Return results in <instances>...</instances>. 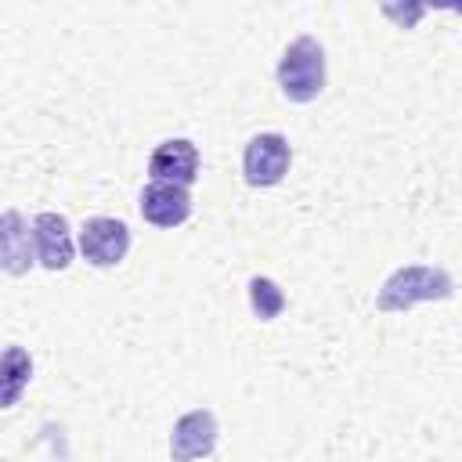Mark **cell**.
<instances>
[{"instance_id": "obj_1", "label": "cell", "mask_w": 462, "mask_h": 462, "mask_svg": "<svg viewBox=\"0 0 462 462\" xmlns=\"http://www.w3.org/2000/svg\"><path fill=\"white\" fill-rule=\"evenodd\" d=\"M455 292V278L444 267H426V263H408L397 267L375 296V307L386 314H401L411 310L415 303H430V300H448Z\"/></svg>"}, {"instance_id": "obj_2", "label": "cell", "mask_w": 462, "mask_h": 462, "mask_svg": "<svg viewBox=\"0 0 462 462\" xmlns=\"http://www.w3.org/2000/svg\"><path fill=\"white\" fill-rule=\"evenodd\" d=\"M278 87L289 101L310 105L325 90V47L314 36H296L278 58Z\"/></svg>"}, {"instance_id": "obj_3", "label": "cell", "mask_w": 462, "mask_h": 462, "mask_svg": "<svg viewBox=\"0 0 462 462\" xmlns=\"http://www.w3.org/2000/svg\"><path fill=\"white\" fill-rule=\"evenodd\" d=\"M289 162H292V148H289V137L278 134V130L256 134L242 148V177H245L249 188L282 184L285 173H289Z\"/></svg>"}, {"instance_id": "obj_4", "label": "cell", "mask_w": 462, "mask_h": 462, "mask_svg": "<svg viewBox=\"0 0 462 462\" xmlns=\"http://www.w3.org/2000/svg\"><path fill=\"white\" fill-rule=\"evenodd\" d=\"M79 253L94 267H116L130 253V227L116 217H90L79 227Z\"/></svg>"}, {"instance_id": "obj_5", "label": "cell", "mask_w": 462, "mask_h": 462, "mask_svg": "<svg viewBox=\"0 0 462 462\" xmlns=\"http://www.w3.org/2000/svg\"><path fill=\"white\" fill-rule=\"evenodd\" d=\"M217 437H220V426H217V415H213L209 408L184 411V415L173 422V430H170V458H173V462L206 458V455H213Z\"/></svg>"}, {"instance_id": "obj_6", "label": "cell", "mask_w": 462, "mask_h": 462, "mask_svg": "<svg viewBox=\"0 0 462 462\" xmlns=\"http://www.w3.org/2000/svg\"><path fill=\"white\" fill-rule=\"evenodd\" d=\"M199 148L188 141V137H170V141H159L152 159H148V177L152 180H162V184H177V188H191L199 180Z\"/></svg>"}, {"instance_id": "obj_7", "label": "cell", "mask_w": 462, "mask_h": 462, "mask_svg": "<svg viewBox=\"0 0 462 462\" xmlns=\"http://www.w3.org/2000/svg\"><path fill=\"white\" fill-rule=\"evenodd\" d=\"M32 253H36V263L47 267V271H65L72 263V231H69V220L54 209H43L32 217Z\"/></svg>"}, {"instance_id": "obj_8", "label": "cell", "mask_w": 462, "mask_h": 462, "mask_svg": "<svg viewBox=\"0 0 462 462\" xmlns=\"http://www.w3.org/2000/svg\"><path fill=\"white\" fill-rule=\"evenodd\" d=\"M141 217L152 224V227H180L188 217H191V191L188 188H177V184H162V180H148L144 191H141V202H137Z\"/></svg>"}, {"instance_id": "obj_9", "label": "cell", "mask_w": 462, "mask_h": 462, "mask_svg": "<svg viewBox=\"0 0 462 462\" xmlns=\"http://www.w3.org/2000/svg\"><path fill=\"white\" fill-rule=\"evenodd\" d=\"M32 267H36L32 231H29V224L18 209H4L0 213V271L22 278Z\"/></svg>"}, {"instance_id": "obj_10", "label": "cell", "mask_w": 462, "mask_h": 462, "mask_svg": "<svg viewBox=\"0 0 462 462\" xmlns=\"http://www.w3.org/2000/svg\"><path fill=\"white\" fill-rule=\"evenodd\" d=\"M32 379V357L25 346L0 350V408H14Z\"/></svg>"}, {"instance_id": "obj_11", "label": "cell", "mask_w": 462, "mask_h": 462, "mask_svg": "<svg viewBox=\"0 0 462 462\" xmlns=\"http://www.w3.org/2000/svg\"><path fill=\"white\" fill-rule=\"evenodd\" d=\"M249 307H253V314L260 321H274L285 310V292L278 289L274 278L256 274V278H249Z\"/></svg>"}]
</instances>
